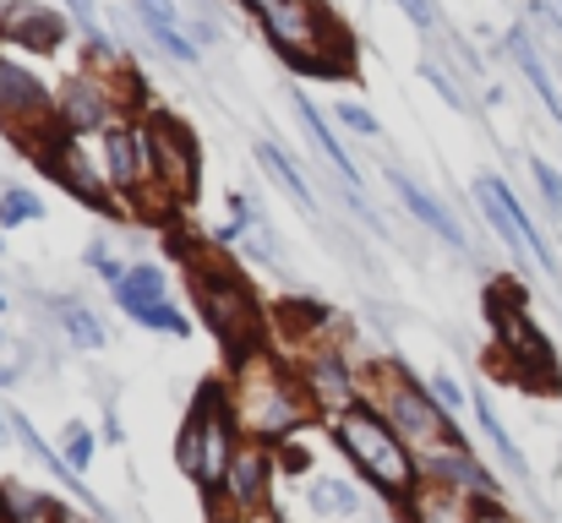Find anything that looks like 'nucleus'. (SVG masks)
Instances as JSON below:
<instances>
[{
    "mask_svg": "<svg viewBox=\"0 0 562 523\" xmlns=\"http://www.w3.org/2000/svg\"><path fill=\"white\" fill-rule=\"evenodd\" d=\"M387 185H393V196H398V202H404V207H409V213H415V218H420V224L437 235V240H448V246H464V229L453 224V213H448V207H442V202H437V196H431V191L415 180V174L387 170Z\"/></svg>",
    "mask_w": 562,
    "mask_h": 523,
    "instance_id": "nucleus-19",
    "label": "nucleus"
},
{
    "mask_svg": "<svg viewBox=\"0 0 562 523\" xmlns=\"http://www.w3.org/2000/svg\"><path fill=\"white\" fill-rule=\"evenodd\" d=\"M257 164L268 170V180L301 207V213H317V196H312V185L301 180V170H295V159L284 154V148H273V143H257Z\"/></svg>",
    "mask_w": 562,
    "mask_h": 523,
    "instance_id": "nucleus-21",
    "label": "nucleus"
},
{
    "mask_svg": "<svg viewBox=\"0 0 562 523\" xmlns=\"http://www.w3.org/2000/svg\"><path fill=\"white\" fill-rule=\"evenodd\" d=\"M104 174H110V185L121 191V196H137L143 202V191L154 185V154H148V121H115L104 137Z\"/></svg>",
    "mask_w": 562,
    "mask_h": 523,
    "instance_id": "nucleus-11",
    "label": "nucleus"
},
{
    "mask_svg": "<svg viewBox=\"0 0 562 523\" xmlns=\"http://www.w3.org/2000/svg\"><path fill=\"white\" fill-rule=\"evenodd\" d=\"M420 475H431V480H448L453 491H464V497H475V502H497V480L475 464V453L459 442V447H437V453H426L420 458Z\"/></svg>",
    "mask_w": 562,
    "mask_h": 523,
    "instance_id": "nucleus-17",
    "label": "nucleus"
},
{
    "mask_svg": "<svg viewBox=\"0 0 562 523\" xmlns=\"http://www.w3.org/2000/svg\"><path fill=\"white\" fill-rule=\"evenodd\" d=\"M306 502H312L317 513H361V497H356L345 480H317V486L306 491Z\"/></svg>",
    "mask_w": 562,
    "mask_h": 523,
    "instance_id": "nucleus-28",
    "label": "nucleus"
},
{
    "mask_svg": "<svg viewBox=\"0 0 562 523\" xmlns=\"http://www.w3.org/2000/svg\"><path fill=\"white\" fill-rule=\"evenodd\" d=\"M334 436H339L345 458L361 469V480L376 486L382 497H393V502H409L415 486L426 480V475H420V453L376 414L372 403H356L350 414H339V420H334Z\"/></svg>",
    "mask_w": 562,
    "mask_h": 523,
    "instance_id": "nucleus-2",
    "label": "nucleus"
},
{
    "mask_svg": "<svg viewBox=\"0 0 562 523\" xmlns=\"http://www.w3.org/2000/svg\"><path fill=\"white\" fill-rule=\"evenodd\" d=\"M5 431H11V414H5V409H0V442H5Z\"/></svg>",
    "mask_w": 562,
    "mask_h": 523,
    "instance_id": "nucleus-41",
    "label": "nucleus"
},
{
    "mask_svg": "<svg viewBox=\"0 0 562 523\" xmlns=\"http://www.w3.org/2000/svg\"><path fill=\"white\" fill-rule=\"evenodd\" d=\"M361 393H372V409L420 458L437 453V447H459V425L448 420V409H442L431 393H420V387L409 382L404 365H393V360L367 365V371H361Z\"/></svg>",
    "mask_w": 562,
    "mask_h": 523,
    "instance_id": "nucleus-3",
    "label": "nucleus"
},
{
    "mask_svg": "<svg viewBox=\"0 0 562 523\" xmlns=\"http://www.w3.org/2000/svg\"><path fill=\"white\" fill-rule=\"evenodd\" d=\"M339 126H350L356 137H382V126H376V115H372V110H361L356 99H345V104H339Z\"/></svg>",
    "mask_w": 562,
    "mask_h": 523,
    "instance_id": "nucleus-32",
    "label": "nucleus"
},
{
    "mask_svg": "<svg viewBox=\"0 0 562 523\" xmlns=\"http://www.w3.org/2000/svg\"><path fill=\"white\" fill-rule=\"evenodd\" d=\"M295 115H301V126H306V137H312V143H317V148L328 154V164L339 170V180H345V185H356V180H361V170L350 164V154H345V143H339V137L328 132V115H323V110H317V104H312L306 93H295Z\"/></svg>",
    "mask_w": 562,
    "mask_h": 523,
    "instance_id": "nucleus-20",
    "label": "nucleus"
},
{
    "mask_svg": "<svg viewBox=\"0 0 562 523\" xmlns=\"http://www.w3.org/2000/svg\"><path fill=\"white\" fill-rule=\"evenodd\" d=\"M143 33H148V38H154V44H159L170 60L196 66V44H187V33H181V27H170V22H148V16H143Z\"/></svg>",
    "mask_w": 562,
    "mask_h": 523,
    "instance_id": "nucleus-30",
    "label": "nucleus"
},
{
    "mask_svg": "<svg viewBox=\"0 0 562 523\" xmlns=\"http://www.w3.org/2000/svg\"><path fill=\"white\" fill-rule=\"evenodd\" d=\"M115 121H126V104L110 88V77H71L66 82V93H60V132L88 143V137H104Z\"/></svg>",
    "mask_w": 562,
    "mask_h": 523,
    "instance_id": "nucleus-12",
    "label": "nucleus"
},
{
    "mask_svg": "<svg viewBox=\"0 0 562 523\" xmlns=\"http://www.w3.org/2000/svg\"><path fill=\"white\" fill-rule=\"evenodd\" d=\"M426 82H431V88H437V93H442L453 110H464V104H470V99L459 93V82H453V77H442V66H431V60H426Z\"/></svg>",
    "mask_w": 562,
    "mask_h": 523,
    "instance_id": "nucleus-36",
    "label": "nucleus"
},
{
    "mask_svg": "<svg viewBox=\"0 0 562 523\" xmlns=\"http://www.w3.org/2000/svg\"><path fill=\"white\" fill-rule=\"evenodd\" d=\"M137 11H143L148 22H170V27H176V0H137Z\"/></svg>",
    "mask_w": 562,
    "mask_h": 523,
    "instance_id": "nucleus-38",
    "label": "nucleus"
},
{
    "mask_svg": "<svg viewBox=\"0 0 562 523\" xmlns=\"http://www.w3.org/2000/svg\"><path fill=\"white\" fill-rule=\"evenodd\" d=\"M0 508H5L11 523H66L71 519L55 497H38V491H27V486H16V480L0 491Z\"/></svg>",
    "mask_w": 562,
    "mask_h": 523,
    "instance_id": "nucleus-23",
    "label": "nucleus"
},
{
    "mask_svg": "<svg viewBox=\"0 0 562 523\" xmlns=\"http://www.w3.org/2000/svg\"><path fill=\"white\" fill-rule=\"evenodd\" d=\"M143 300H165V273H159L154 262L126 268V278L115 284V306H121V311H132V306H143Z\"/></svg>",
    "mask_w": 562,
    "mask_h": 523,
    "instance_id": "nucleus-25",
    "label": "nucleus"
},
{
    "mask_svg": "<svg viewBox=\"0 0 562 523\" xmlns=\"http://www.w3.org/2000/svg\"><path fill=\"white\" fill-rule=\"evenodd\" d=\"M404 5V16L415 22V27H442V11H437V0H398Z\"/></svg>",
    "mask_w": 562,
    "mask_h": 523,
    "instance_id": "nucleus-37",
    "label": "nucleus"
},
{
    "mask_svg": "<svg viewBox=\"0 0 562 523\" xmlns=\"http://www.w3.org/2000/svg\"><path fill=\"white\" fill-rule=\"evenodd\" d=\"M44 170L55 174L71 196H82V202H93V207H110V196H115V185H110V174H99L88 164V154H82V137H71V132H55L38 154H33Z\"/></svg>",
    "mask_w": 562,
    "mask_h": 523,
    "instance_id": "nucleus-14",
    "label": "nucleus"
},
{
    "mask_svg": "<svg viewBox=\"0 0 562 523\" xmlns=\"http://www.w3.org/2000/svg\"><path fill=\"white\" fill-rule=\"evenodd\" d=\"M481 508L486 502H475V497H464V491H453L448 480H431V475L404 502L409 523H481Z\"/></svg>",
    "mask_w": 562,
    "mask_h": 523,
    "instance_id": "nucleus-18",
    "label": "nucleus"
},
{
    "mask_svg": "<svg viewBox=\"0 0 562 523\" xmlns=\"http://www.w3.org/2000/svg\"><path fill=\"white\" fill-rule=\"evenodd\" d=\"M148 154H154V185L165 202H191L196 196V148L170 115H148Z\"/></svg>",
    "mask_w": 562,
    "mask_h": 523,
    "instance_id": "nucleus-10",
    "label": "nucleus"
},
{
    "mask_svg": "<svg viewBox=\"0 0 562 523\" xmlns=\"http://www.w3.org/2000/svg\"><path fill=\"white\" fill-rule=\"evenodd\" d=\"M229 409H235V425H240L246 442H273V447L317 414L306 382H295L268 349H251V354L235 360Z\"/></svg>",
    "mask_w": 562,
    "mask_h": 523,
    "instance_id": "nucleus-1",
    "label": "nucleus"
},
{
    "mask_svg": "<svg viewBox=\"0 0 562 523\" xmlns=\"http://www.w3.org/2000/svg\"><path fill=\"white\" fill-rule=\"evenodd\" d=\"M0 38L27 55H60L66 49V16L49 5H11L0 16Z\"/></svg>",
    "mask_w": 562,
    "mask_h": 523,
    "instance_id": "nucleus-15",
    "label": "nucleus"
},
{
    "mask_svg": "<svg viewBox=\"0 0 562 523\" xmlns=\"http://www.w3.org/2000/svg\"><path fill=\"white\" fill-rule=\"evenodd\" d=\"M240 442H246V436H240V425H235L229 393L202 387V398L191 403L187 425H181V447H176V458H181L187 480H196V491H202L207 502L224 491V480H229V464H235Z\"/></svg>",
    "mask_w": 562,
    "mask_h": 523,
    "instance_id": "nucleus-4",
    "label": "nucleus"
},
{
    "mask_svg": "<svg viewBox=\"0 0 562 523\" xmlns=\"http://www.w3.org/2000/svg\"><path fill=\"white\" fill-rule=\"evenodd\" d=\"M268 480H273V453H268V442H240V453H235V464H229V480H224V502L229 508H262L268 502Z\"/></svg>",
    "mask_w": 562,
    "mask_h": 523,
    "instance_id": "nucleus-16",
    "label": "nucleus"
},
{
    "mask_svg": "<svg viewBox=\"0 0 562 523\" xmlns=\"http://www.w3.org/2000/svg\"><path fill=\"white\" fill-rule=\"evenodd\" d=\"M426 393H431V398H437V403H442V409H459V403H464V387H459V382H453V376H448V371H437V376H431V387H426Z\"/></svg>",
    "mask_w": 562,
    "mask_h": 523,
    "instance_id": "nucleus-35",
    "label": "nucleus"
},
{
    "mask_svg": "<svg viewBox=\"0 0 562 523\" xmlns=\"http://www.w3.org/2000/svg\"><path fill=\"white\" fill-rule=\"evenodd\" d=\"M126 317H132V322H143V328H159V333H176V339H187V333H191L187 311H176L170 300H143V306H132Z\"/></svg>",
    "mask_w": 562,
    "mask_h": 523,
    "instance_id": "nucleus-27",
    "label": "nucleus"
},
{
    "mask_svg": "<svg viewBox=\"0 0 562 523\" xmlns=\"http://www.w3.org/2000/svg\"><path fill=\"white\" fill-rule=\"evenodd\" d=\"M240 523H279V513H268V508H246V519Z\"/></svg>",
    "mask_w": 562,
    "mask_h": 523,
    "instance_id": "nucleus-40",
    "label": "nucleus"
},
{
    "mask_svg": "<svg viewBox=\"0 0 562 523\" xmlns=\"http://www.w3.org/2000/svg\"><path fill=\"white\" fill-rule=\"evenodd\" d=\"M5 382H11V365H0V387H5Z\"/></svg>",
    "mask_w": 562,
    "mask_h": 523,
    "instance_id": "nucleus-42",
    "label": "nucleus"
},
{
    "mask_svg": "<svg viewBox=\"0 0 562 523\" xmlns=\"http://www.w3.org/2000/svg\"><path fill=\"white\" fill-rule=\"evenodd\" d=\"M475 420H481V431H486V442L497 447V458H503V464H508V469H514V475L525 480V475H530V464H525V453L514 447V436L503 431V420H497V409H492V398H475Z\"/></svg>",
    "mask_w": 562,
    "mask_h": 523,
    "instance_id": "nucleus-26",
    "label": "nucleus"
},
{
    "mask_svg": "<svg viewBox=\"0 0 562 523\" xmlns=\"http://www.w3.org/2000/svg\"><path fill=\"white\" fill-rule=\"evenodd\" d=\"M55 306V322L71 333V344L77 349H104V322L82 306V300H71V295H60V300H49Z\"/></svg>",
    "mask_w": 562,
    "mask_h": 523,
    "instance_id": "nucleus-24",
    "label": "nucleus"
},
{
    "mask_svg": "<svg viewBox=\"0 0 562 523\" xmlns=\"http://www.w3.org/2000/svg\"><path fill=\"white\" fill-rule=\"evenodd\" d=\"M71 16L82 22V33H88V44H93V55H110V38H104V27L93 22V0H71Z\"/></svg>",
    "mask_w": 562,
    "mask_h": 523,
    "instance_id": "nucleus-34",
    "label": "nucleus"
},
{
    "mask_svg": "<svg viewBox=\"0 0 562 523\" xmlns=\"http://www.w3.org/2000/svg\"><path fill=\"white\" fill-rule=\"evenodd\" d=\"M301 382H306L317 414H334V420H339V414H350V409L361 403V376H356V365L345 360V349H334V344H312V360H306Z\"/></svg>",
    "mask_w": 562,
    "mask_h": 523,
    "instance_id": "nucleus-13",
    "label": "nucleus"
},
{
    "mask_svg": "<svg viewBox=\"0 0 562 523\" xmlns=\"http://www.w3.org/2000/svg\"><path fill=\"white\" fill-rule=\"evenodd\" d=\"M475 202H481V213L492 218V229H497L514 251H525V257H536V268L558 273V257H552L547 235L536 229V218H525V207L514 202V191H508L497 174H481V180H475Z\"/></svg>",
    "mask_w": 562,
    "mask_h": 523,
    "instance_id": "nucleus-9",
    "label": "nucleus"
},
{
    "mask_svg": "<svg viewBox=\"0 0 562 523\" xmlns=\"http://www.w3.org/2000/svg\"><path fill=\"white\" fill-rule=\"evenodd\" d=\"M508 49H514V60H519V71L530 77V88L541 93V104L552 110V121L562 126V93H558V82H552V71H547V60L536 55V44H530V33L525 27H514L508 33Z\"/></svg>",
    "mask_w": 562,
    "mask_h": 523,
    "instance_id": "nucleus-22",
    "label": "nucleus"
},
{
    "mask_svg": "<svg viewBox=\"0 0 562 523\" xmlns=\"http://www.w3.org/2000/svg\"><path fill=\"white\" fill-rule=\"evenodd\" d=\"M486 317L497 328V344L508 354V365L525 376V382H558V365H552V344L530 328V317L519 311V300L508 289H492L486 295Z\"/></svg>",
    "mask_w": 562,
    "mask_h": 523,
    "instance_id": "nucleus-8",
    "label": "nucleus"
},
{
    "mask_svg": "<svg viewBox=\"0 0 562 523\" xmlns=\"http://www.w3.org/2000/svg\"><path fill=\"white\" fill-rule=\"evenodd\" d=\"M240 5H246V11H257V16H273L284 0H240Z\"/></svg>",
    "mask_w": 562,
    "mask_h": 523,
    "instance_id": "nucleus-39",
    "label": "nucleus"
},
{
    "mask_svg": "<svg viewBox=\"0 0 562 523\" xmlns=\"http://www.w3.org/2000/svg\"><path fill=\"white\" fill-rule=\"evenodd\" d=\"M33 218H44V202H38L27 185H11V191H0V224H5V229H16V224H33Z\"/></svg>",
    "mask_w": 562,
    "mask_h": 523,
    "instance_id": "nucleus-29",
    "label": "nucleus"
},
{
    "mask_svg": "<svg viewBox=\"0 0 562 523\" xmlns=\"http://www.w3.org/2000/svg\"><path fill=\"white\" fill-rule=\"evenodd\" d=\"M530 174H536V185H541V196H547V207L562 213V174L547 164V159H530Z\"/></svg>",
    "mask_w": 562,
    "mask_h": 523,
    "instance_id": "nucleus-33",
    "label": "nucleus"
},
{
    "mask_svg": "<svg viewBox=\"0 0 562 523\" xmlns=\"http://www.w3.org/2000/svg\"><path fill=\"white\" fill-rule=\"evenodd\" d=\"M196 306H202V322L213 328V339L229 349L235 360L251 354V349H262L268 317H262V306L251 300V289H246L235 273L202 268V273H196Z\"/></svg>",
    "mask_w": 562,
    "mask_h": 523,
    "instance_id": "nucleus-6",
    "label": "nucleus"
},
{
    "mask_svg": "<svg viewBox=\"0 0 562 523\" xmlns=\"http://www.w3.org/2000/svg\"><path fill=\"white\" fill-rule=\"evenodd\" d=\"M262 27L279 44V55L290 66H301V71L334 77V71L350 66V33L328 16L323 0H284L273 16H262Z\"/></svg>",
    "mask_w": 562,
    "mask_h": 523,
    "instance_id": "nucleus-5",
    "label": "nucleus"
},
{
    "mask_svg": "<svg viewBox=\"0 0 562 523\" xmlns=\"http://www.w3.org/2000/svg\"><path fill=\"white\" fill-rule=\"evenodd\" d=\"M60 453H66V464L82 475V469H88V458H93V431H88L82 420H71V425L60 431Z\"/></svg>",
    "mask_w": 562,
    "mask_h": 523,
    "instance_id": "nucleus-31",
    "label": "nucleus"
},
{
    "mask_svg": "<svg viewBox=\"0 0 562 523\" xmlns=\"http://www.w3.org/2000/svg\"><path fill=\"white\" fill-rule=\"evenodd\" d=\"M0 126L5 137H16L27 154H38L55 132H60V99L0 49Z\"/></svg>",
    "mask_w": 562,
    "mask_h": 523,
    "instance_id": "nucleus-7",
    "label": "nucleus"
}]
</instances>
